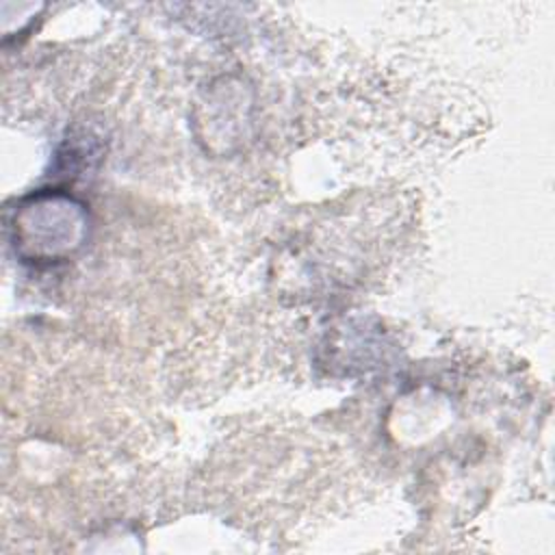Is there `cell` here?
Instances as JSON below:
<instances>
[{
    "instance_id": "obj_1",
    "label": "cell",
    "mask_w": 555,
    "mask_h": 555,
    "mask_svg": "<svg viewBox=\"0 0 555 555\" xmlns=\"http://www.w3.org/2000/svg\"><path fill=\"white\" fill-rule=\"evenodd\" d=\"M9 236L22 262L37 267L67 262L89 238V210L63 189H39L11 210Z\"/></svg>"
}]
</instances>
